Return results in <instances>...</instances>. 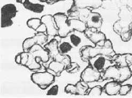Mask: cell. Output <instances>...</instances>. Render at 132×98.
Here are the masks:
<instances>
[{"mask_svg": "<svg viewBox=\"0 0 132 98\" xmlns=\"http://www.w3.org/2000/svg\"><path fill=\"white\" fill-rule=\"evenodd\" d=\"M28 52L29 59L25 67L31 71L39 70L41 68L40 62L46 63L50 58L48 51L38 44L33 46Z\"/></svg>", "mask_w": 132, "mask_h": 98, "instance_id": "6da1fadb", "label": "cell"}, {"mask_svg": "<svg viewBox=\"0 0 132 98\" xmlns=\"http://www.w3.org/2000/svg\"><path fill=\"white\" fill-rule=\"evenodd\" d=\"M55 77L51 73L46 71L32 73L30 78L33 83L36 84L40 89L44 90L54 82Z\"/></svg>", "mask_w": 132, "mask_h": 98, "instance_id": "7a4b0ae2", "label": "cell"}, {"mask_svg": "<svg viewBox=\"0 0 132 98\" xmlns=\"http://www.w3.org/2000/svg\"><path fill=\"white\" fill-rule=\"evenodd\" d=\"M97 55H103L111 57L112 58L116 55V53L113 50L112 43L110 40L106 39L103 46L96 45L95 47H93L89 45V58L93 57Z\"/></svg>", "mask_w": 132, "mask_h": 98, "instance_id": "3957f363", "label": "cell"}, {"mask_svg": "<svg viewBox=\"0 0 132 98\" xmlns=\"http://www.w3.org/2000/svg\"><path fill=\"white\" fill-rule=\"evenodd\" d=\"M53 17L58 28V36L60 38L67 37L70 33L73 31L68 22V15L63 13H57Z\"/></svg>", "mask_w": 132, "mask_h": 98, "instance_id": "277c9868", "label": "cell"}, {"mask_svg": "<svg viewBox=\"0 0 132 98\" xmlns=\"http://www.w3.org/2000/svg\"><path fill=\"white\" fill-rule=\"evenodd\" d=\"M17 13V9L13 4L4 5L1 9V28H7L13 25V19Z\"/></svg>", "mask_w": 132, "mask_h": 98, "instance_id": "5b68a950", "label": "cell"}, {"mask_svg": "<svg viewBox=\"0 0 132 98\" xmlns=\"http://www.w3.org/2000/svg\"><path fill=\"white\" fill-rule=\"evenodd\" d=\"M88 63L94 70L101 73L113 65L112 57L103 55H97L89 58Z\"/></svg>", "mask_w": 132, "mask_h": 98, "instance_id": "8992f818", "label": "cell"}, {"mask_svg": "<svg viewBox=\"0 0 132 98\" xmlns=\"http://www.w3.org/2000/svg\"><path fill=\"white\" fill-rule=\"evenodd\" d=\"M48 36L44 32H37L33 37L28 38L23 41L22 43V49L23 52H28L31 48L35 45H40L43 46L48 40Z\"/></svg>", "mask_w": 132, "mask_h": 98, "instance_id": "52a82bcc", "label": "cell"}, {"mask_svg": "<svg viewBox=\"0 0 132 98\" xmlns=\"http://www.w3.org/2000/svg\"><path fill=\"white\" fill-rule=\"evenodd\" d=\"M84 34L95 46H103L105 40L106 39L104 34L98 31V29L95 28H87Z\"/></svg>", "mask_w": 132, "mask_h": 98, "instance_id": "ba28073f", "label": "cell"}, {"mask_svg": "<svg viewBox=\"0 0 132 98\" xmlns=\"http://www.w3.org/2000/svg\"><path fill=\"white\" fill-rule=\"evenodd\" d=\"M42 22L44 24L46 29V34L50 37L58 36V28L54 19L53 15L46 14L43 15L40 18Z\"/></svg>", "mask_w": 132, "mask_h": 98, "instance_id": "9c48e42d", "label": "cell"}, {"mask_svg": "<svg viewBox=\"0 0 132 98\" xmlns=\"http://www.w3.org/2000/svg\"><path fill=\"white\" fill-rule=\"evenodd\" d=\"M102 76V73L96 71L89 65L81 72L80 79L88 83L100 81Z\"/></svg>", "mask_w": 132, "mask_h": 98, "instance_id": "30bf717a", "label": "cell"}, {"mask_svg": "<svg viewBox=\"0 0 132 98\" xmlns=\"http://www.w3.org/2000/svg\"><path fill=\"white\" fill-rule=\"evenodd\" d=\"M102 3V0H73L72 6L78 9L92 8L96 9L100 7Z\"/></svg>", "mask_w": 132, "mask_h": 98, "instance_id": "8fae6325", "label": "cell"}, {"mask_svg": "<svg viewBox=\"0 0 132 98\" xmlns=\"http://www.w3.org/2000/svg\"><path fill=\"white\" fill-rule=\"evenodd\" d=\"M70 10L71 12H67L68 17L77 19L86 23V21L90 13L92 12V10L89 8H84V9H78L71 6Z\"/></svg>", "mask_w": 132, "mask_h": 98, "instance_id": "7c38bea8", "label": "cell"}, {"mask_svg": "<svg viewBox=\"0 0 132 98\" xmlns=\"http://www.w3.org/2000/svg\"><path fill=\"white\" fill-rule=\"evenodd\" d=\"M112 60L119 67H130L132 65V54L130 53L116 54L112 58Z\"/></svg>", "mask_w": 132, "mask_h": 98, "instance_id": "4fadbf2b", "label": "cell"}, {"mask_svg": "<svg viewBox=\"0 0 132 98\" xmlns=\"http://www.w3.org/2000/svg\"><path fill=\"white\" fill-rule=\"evenodd\" d=\"M120 67L116 65H112L107 68L103 72L101 80L104 81L108 79H112L114 81L119 82L120 78Z\"/></svg>", "mask_w": 132, "mask_h": 98, "instance_id": "5bb4252c", "label": "cell"}, {"mask_svg": "<svg viewBox=\"0 0 132 98\" xmlns=\"http://www.w3.org/2000/svg\"><path fill=\"white\" fill-rule=\"evenodd\" d=\"M87 28H100L103 23V19L101 15L97 12H91L86 21Z\"/></svg>", "mask_w": 132, "mask_h": 98, "instance_id": "9a60e30c", "label": "cell"}, {"mask_svg": "<svg viewBox=\"0 0 132 98\" xmlns=\"http://www.w3.org/2000/svg\"><path fill=\"white\" fill-rule=\"evenodd\" d=\"M59 42L53 39L44 46L45 49L48 51L50 58L54 60L60 54L59 51Z\"/></svg>", "mask_w": 132, "mask_h": 98, "instance_id": "2e32d148", "label": "cell"}, {"mask_svg": "<svg viewBox=\"0 0 132 98\" xmlns=\"http://www.w3.org/2000/svg\"><path fill=\"white\" fill-rule=\"evenodd\" d=\"M121 84L119 82L113 80L106 83L103 87V90L107 95L110 96L116 95L119 94Z\"/></svg>", "mask_w": 132, "mask_h": 98, "instance_id": "e0dca14e", "label": "cell"}, {"mask_svg": "<svg viewBox=\"0 0 132 98\" xmlns=\"http://www.w3.org/2000/svg\"><path fill=\"white\" fill-rule=\"evenodd\" d=\"M65 70L64 65L61 63L53 60L49 64L46 71L51 73L55 77H59L63 71Z\"/></svg>", "mask_w": 132, "mask_h": 98, "instance_id": "ac0fdd59", "label": "cell"}, {"mask_svg": "<svg viewBox=\"0 0 132 98\" xmlns=\"http://www.w3.org/2000/svg\"><path fill=\"white\" fill-rule=\"evenodd\" d=\"M27 26L32 30L37 32H46V27L44 24L42 22L40 19L39 18H31L27 21Z\"/></svg>", "mask_w": 132, "mask_h": 98, "instance_id": "d6986e66", "label": "cell"}, {"mask_svg": "<svg viewBox=\"0 0 132 98\" xmlns=\"http://www.w3.org/2000/svg\"><path fill=\"white\" fill-rule=\"evenodd\" d=\"M68 22L73 31L84 32L87 28L86 23L79 19L72 18L68 19Z\"/></svg>", "mask_w": 132, "mask_h": 98, "instance_id": "ffe728a7", "label": "cell"}, {"mask_svg": "<svg viewBox=\"0 0 132 98\" xmlns=\"http://www.w3.org/2000/svg\"><path fill=\"white\" fill-rule=\"evenodd\" d=\"M23 6L27 10L36 13H41L44 11V5L38 3H34L29 0H27L23 4Z\"/></svg>", "mask_w": 132, "mask_h": 98, "instance_id": "44dd1931", "label": "cell"}, {"mask_svg": "<svg viewBox=\"0 0 132 98\" xmlns=\"http://www.w3.org/2000/svg\"><path fill=\"white\" fill-rule=\"evenodd\" d=\"M77 90V95H87L89 86L87 83L83 81H79L75 84Z\"/></svg>", "mask_w": 132, "mask_h": 98, "instance_id": "7402d4cb", "label": "cell"}, {"mask_svg": "<svg viewBox=\"0 0 132 98\" xmlns=\"http://www.w3.org/2000/svg\"><path fill=\"white\" fill-rule=\"evenodd\" d=\"M120 70L121 75L119 82L122 83L129 80L131 77L132 72L129 66L120 67Z\"/></svg>", "mask_w": 132, "mask_h": 98, "instance_id": "603a6c76", "label": "cell"}, {"mask_svg": "<svg viewBox=\"0 0 132 98\" xmlns=\"http://www.w3.org/2000/svg\"><path fill=\"white\" fill-rule=\"evenodd\" d=\"M79 54L82 61L84 62H88L89 60V45L82 46L79 50Z\"/></svg>", "mask_w": 132, "mask_h": 98, "instance_id": "cb8c5ba5", "label": "cell"}, {"mask_svg": "<svg viewBox=\"0 0 132 98\" xmlns=\"http://www.w3.org/2000/svg\"><path fill=\"white\" fill-rule=\"evenodd\" d=\"M72 49V45L67 42H63L59 45V51L60 54L62 55L67 54Z\"/></svg>", "mask_w": 132, "mask_h": 98, "instance_id": "d4e9b609", "label": "cell"}, {"mask_svg": "<svg viewBox=\"0 0 132 98\" xmlns=\"http://www.w3.org/2000/svg\"><path fill=\"white\" fill-rule=\"evenodd\" d=\"M103 91V88L100 85H96L90 89L88 92L87 95L89 96L98 97L101 95Z\"/></svg>", "mask_w": 132, "mask_h": 98, "instance_id": "484cf974", "label": "cell"}, {"mask_svg": "<svg viewBox=\"0 0 132 98\" xmlns=\"http://www.w3.org/2000/svg\"><path fill=\"white\" fill-rule=\"evenodd\" d=\"M131 89L132 85L131 84L121 85L119 92V94L121 96L126 95L131 91Z\"/></svg>", "mask_w": 132, "mask_h": 98, "instance_id": "4316f807", "label": "cell"}, {"mask_svg": "<svg viewBox=\"0 0 132 98\" xmlns=\"http://www.w3.org/2000/svg\"><path fill=\"white\" fill-rule=\"evenodd\" d=\"M121 40L124 42H127L130 40L132 36V33L129 28L126 30H123L119 35Z\"/></svg>", "mask_w": 132, "mask_h": 98, "instance_id": "83f0119b", "label": "cell"}, {"mask_svg": "<svg viewBox=\"0 0 132 98\" xmlns=\"http://www.w3.org/2000/svg\"><path fill=\"white\" fill-rule=\"evenodd\" d=\"M64 92L67 94L77 95V90L75 85L68 84L64 87Z\"/></svg>", "mask_w": 132, "mask_h": 98, "instance_id": "f1b7e54d", "label": "cell"}, {"mask_svg": "<svg viewBox=\"0 0 132 98\" xmlns=\"http://www.w3.org/2000/svg\"><path fill=\"white\" fill-rule=\"evenodd\" d=\"M61 63L64 65L65 67V71L69 68L71 67V59L70 56H69L67 54L64 55L63 57L62 58V60L61 61Z\"/></svg>", "mask_w": 132, "mask_h": 98, "instance_id": "f546056e", "label": "cell"}, {"mask_svg": "<svg viewBox=\"0 0 132 98\" xmlns=\"http://www.w3.org/2000/svg\"><path fill=\"white\" fill-rule=\"evenodd\" d=\"M70 39L72 45L75 47L79 46V45L80 44L81 42V38L79 36L75 34H71L70 35Z\"/></svg>", "mask_w": 132, "mask_h": 98, "instance_id": "4dcf8cb0", "label": "cell"}, {"mask_svg": "<svg viewBox=\"0 0 132 98\" xmlns=\"http://www.w3.org/2000/svg\"><path fill=\"white\" fill-rule=\"evenodd\" d=\"M80 67L78 63L76 62H72L71 67L69 68L66 70L65 71L69 73H71V74H75V73L79 72Z\"/></svg>", "mask_w": 132, "mask_h": 98, "instance_id": "1f68e13d", "label": "cell"}, {"mask_svg": "<svg viewBox=\"0 0 132 98\" xmlns=\"http://www.w3.org/2000/svg\"><path fill=\"white\" fill-rule=\"evenodd\" d=\"M21 54V64L22 66H25L26 64L27 63L29 59V54L28 52H23L22 53H20Z\"/></svg>", "mask_w": 132, "mask_h": 98, "instance_id": "d6a6232c", "label": "cell"}, {"mask_svg": "<svg viewBox=\"0 0 132 98\" xmlns=\"http://www.w3.org/2000/svg\"><path fill=\"white\" fill-rule=\"evenodd\" d=\"M59 92V87L57 85H55L51 87L47 92V95H56Z\"/></svg>", "mask_w": 132, "mask_h": 98, "instance_id": "836d02e7", "label": "cell"}, {"mask_svg": "<svg viewBox=\"0 0 132 98\" xmlns=\"http://www.w3.org/2000/svg\"><path fill=\"white\" fill-rule=\"evenodd\" d=\"M21 54L19 53L18 54L16 55L15 57V62L17 64L20 65L21 64Z\"/></svg>", "mask_w": 132, "mask_h": 98, "instance_id": "e575fe53", "label": "cell"}, {"mask_svg": "<svg viewBox=\"0 0 132 98\" xmlns=\"http://www.w3.org/2000/svg\"><path fill=\"white\" fill-rule=\"evenodd\" d=\"M57 2V0H47L46 1V3L48 4H53L54 3H56Z\"/></svg>", "mask_w": 132, "mask_h": 98, "instance_id": "d590c367", "label": "cell"}, {"mask_svg": "<svg viewBox=\"0 0 132 98\" xmlns=\"http://www.w3.org/2000/svg\"><path fill=\"white\" fill-rule=\"evenodd\" d=\"M26 1H27V0H16V2H18V3H22V4H23L24 3V2H25Z\"/></svg>", "mask_w": 132, "mask_h": 98, "instance_id": "8d00e7d4", "label": "cell"}, {"mask_svg": "<svg viewBox=\"0 0 132 98\" xmlns=\"http://www.w3.org/2000/svg\"><path fill=\"white\" fill-rule=\"evenodd\" d=\"M129 29L131 31V33H132V23H131L130 25H129Z\"/></svg>", "mask_w": 132, "mask_h": 98, "instance_id": "74e56055", "label": "cell"}, {"mask_svg": "<svg viewBox=\"0 0 132 98\" xmlns=\"http://www.w3.org/2000/svg\"><path fill=\"white\" fill-rule=\"evenodd\" d=\"M39 1H40V2H46L47 0H39Z\"/></svg>", "mask_w": 132, "mask_h": 98, "instance_id": "f35d334b", "label": "cell"}, {"mask_svg": "<svg viewBox=\"0 0 132 98\" xmlns=\"http://www.w3.org/2000/svg\"><path fill=\"white\" fill-rule=\"evenodd\" d=\"M62 1V0H57V1Z\"/></svg>", "mask_w": 132, "mask_h": 98, "instance_id": "ab89813d", "label": "cell"}]
</instances>
